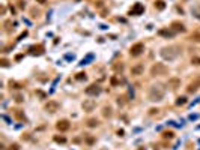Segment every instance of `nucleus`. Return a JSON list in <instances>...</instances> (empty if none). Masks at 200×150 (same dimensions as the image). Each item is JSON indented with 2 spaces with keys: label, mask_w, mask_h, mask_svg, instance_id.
Here are the masks:
<instances>
[{
  "label": "nucleus",
  "mask_w": 200,
  "mask_h": 150,
  "mask_svg": "<svg viewBox=\"0 0 200 150\" xmlns=\"http://www.w3.org/2000/svg\"><path fill=\"white\" fill-rule=\"evenodd\" d=\"M164 95H166V87H164V84L157 83V84L151 86L149 93H147V98H149V101H152V102H159V101H162Z\"/></svg>",
  "instance_id": "obj_1"
},
{
  "label": "nucleus",
  "mask_w": 200,
  "mask_h": 150,
  "mask_svg": "<svg viewBox=\"0 0 200 150\" xmlns=\"http://www.w3.org/2000/svg\"><path fill=\"white\" fill-rule=\"evenodd\" d=\"M159 54H161V57L164 59V60L172 62V60H174V59H176V57L181 54V48H179V47H176V45L162 47V48H161V51H159Z\"/></svg>",
  "instance_id": "obj_2"
},
{
  "label": "nucleus",
  "mask_w": 200,
  "mask_h": 150,
  "mask_svg": "<svg viewBox=\"0 0 200 150\" xmlns=\"http://www.w3.org/2000/svg\"><path fill=\"white\" fill-rule=\"evenodd\" d=\"M167 72H169V68L164 63H155L151 68V75H154V77H157V75H166Z\"/></svg>",
  "instance_id": "obj_3"
},
{
  "label": "nucleus",
  "mask_w": 200,
  "mask_h": 150,
  "mask_svg": "<svg viewBox=\"0 0 200 150\" xmlns=\"http://www.w3.org/2000/svg\"><path fill=\"white\" fill-rule=\"evenodd\" d=\"M143 51H144V45H143L142 42H137V44H134V45L131 47L130 54H131L132 57H139Z\"/></svg>",
  "instance_id": "obj_4"
},
{
  "label": "nucleus",
  "mask_w": 200,
  "mask_h": 150,
  "mask_svg": "<svg viewBox=\"0 0 200 150\" xmlns=\"http://www.w3.org/2000/svg\"><path fill=\"white\" fill-rule=\"evenodd\" d=\"M59 108H60V105H59V102H56V101H48V102L45 104V111H47V112H51V114L57 112Z\"/></svg>",
  "instance_id": "obj_5"
},
{
  "label": "nucleus",
  "mask_w": 200,
  "mask_h": 150,
  "mask_svg": "<svg viewBox=\"0 0 200 150\" xmlns=\"http://www.w3.org/2000/svg\"><path fill=\"white\" fill-rule=\"evenodd\" d=\"M101 87H99L98 84H90L89 87L86 89V95H89V96H98L99 93H101Z\"/></svg>",
  "instance_id": "obj_6"
},
{
  "label": "nucleus",
  "mask_w": 200,
  "mask_h": 150,
  "mask_svg": "<svg viewBox=\"0 0 200 150\" xmlns=\"http://www.w3.org/2000/svg\"><path fill=\"white\" fill-rule=\"evenodd\" d=\"M56 128H57V131H60V132H66V131L71 128V123H69L66 119L59 120V122L56 123Z\"/></svg>",
  "instance_id": "obj_7"
},
{
  "label": "nucleus",
  "mask_w": 200,
  "mask_h": 150,
  "mask_svg": "<svg viewBox=\"0 0 200 150\" xmlns=\"http://www.w3.org/2000/svg\"><path fill=\"white\" fill-rule=\"evenodd\" d=\"M81 107H83V110L84 111H93L95 110V107H96V102L93 101V99H84V102L81 104Z\"/></svg>",
  "instance_id": "obj_8"
},
{
  "label": "nucleus",
  "mask_w": 200,
  "mask_h": 150,
  "mask_svg": "<svg viewBox=\"0 0 200 150\" xmlns=\"http://www.w3.org/2000/svg\"><path fill=\"white\" fill-rule=\"evenodd\" d=\"M143 12H144V6L142 3H135L132 6V9L130 11V15H142Z\"/></svg>",
  "instance_id": "obj_9"
},
{
  "label": "nucleus",
  "mask_w": 200,
  "mask_h": 150,
  "mask_svg": "<svg viewBox=\"0 0 200 150\" xmlns=\"http://www.w3.org/2000/svg\"><path fill=\"white\" fill-rule=\"evenodd\" d=\"M170 29H172L174 33H184V32L186 30V29L184 27V24H182V23H179V21H173Z\"/></svg>",
  "instance_id": "obj_10"
},
{
  "label": "nucleus",
  "mask_w": 200,
  "mask_h": 150,
  "mask_svg": "<svg viewBox=\"0 0 200 150\" xmlns=\"http://www.w3.org/2000/svg\"><path fill=\"white\" fill-rule=\"evenodd\" d=\"M29 51L32 56H41V54H44V45H33V47H30Z\"/></svg>",
  "instance_id": "obj_11"
},
{
  "label": "nucleus",
  "mask_w": 200,
  "mask_h": 150,
  "mask_svg": "<svg viewBox=\"0 0 200 150\" xmlns=\"http://www.w3.org/2000/svg\"><path fill=\"white\" fill-rule=\"evenodd\" d=\"M143 71H144V66H143L142 63H137V65H134V66L131 68V74H132V75H142Z\"/></svg>",
  "instance_id": "obj_12"
},
{
  "label": "nucleus",
  "mask_w": 200,
  "mask_h": 150,
  "mask_svg": "<svg viewBox=\"0 0 200 150\" xmlns=\"http://www.w3.org/2000/svg\"><path fill=\"white\" fill-rule=\"evenodd\" d=\"M158 35H159V36H164V38H173V36H174V32H173L172 29H161V30L158 32Z\"/></svg>",
  "instance_id": "obj_13"
},
{
  "label": "nucleus",
  "mask_w": 200,
  "mask_h": 150,
  "mask_svg": "<svg viewBox=\"0 0 200 150\" xmlns=\"http://www.w3.org/2000/svg\"><path fill=\"white\" fill-rule=\"evenodd\" d=\"M181 86V80L179 78H170L169 80V87H172V89H178V87Z\"/></svg>",
  "instance_id": "obj_14"
},
{
  "label": "nucleus",
  "mask_w": 200,
  "mask_h": 150,
  "mask_svg": "<svg viewBox=\"0 0 200 150\" xmlns=\"http://www.w3.org/2000/svg\"><path fill=\"white\" fill-rule=\"evenodd\" d=\"M199 86H200V80H196L194 83H191V84L188 86V89H186V90H188L190 93H194V92L199 89Z\"/></svg>",
  "instance_id": "obj_15"
},
{
  "label": "nucleus",
  "mask_w": 200,
  "mask_h": 150,
  "mask_svg": "<svg viewBox=\"0 0 200 150\" xmlns=\"http://www.w3.org/2000/svg\"><path fill=\"white\" fill-rule=\"evenodd\" d=\"M154 6H155V9H158V11H164V9H166V3H164V0H155Z\"/></svg>",
  "instance_id": "obj_16"
},
{
  "label": "nucleus",
  "mask_w": 200,
  "mask_h": 150,
  "mask_svg": "<svg viewBox=\"0 0 200 150\" xmlns=\"http://www.w3.org/2000/svg\"><path fill=\"white\" fill-rule=\"evenodd\" d=\"M102 116H104L105 119H108V117L113 116V110H111V107H104V108H102Z\"/></svg>",
  "instance_id": "obj_17"
},
{
  "label": "nucleus",
  "mask_w": 200,
  "mask_h": 150,
  "mask_svg": "<svg viewBox=\"0 0 200 150\" xmlns=\"http://www.w3.org/2000/svg\"><path fill=\"white\" fill-rule=\"evenodd\" d=\"M191 14H193L197 20H200V5H194V6L191 8Z\"/></svg>",
  "instance_id": "obj_18"
},
{
  "label": "nucleus",
  "mask_w": 200,
  "mask_h": 150,
  "mask_svg": "<svg viewBox=\"0 0 200 150\" xmlns=\"http://www.w3.org/2000/svg\"><path fill=\"white\" fill-rule=\"evenodd\" d=\"M98 125H99V122L96 119H89V120H87V126H89V128H96Z\"/></svg>",
  "instance_id": "obj_19"
},
{
  "label": "nucleus",
  "mask_w": 200,
  "mask_h": 150,
  "mask_svg": "<svg viewBox=\"0 0 200 150\" xmlns=\"http://www.w3.org/2000/svg\"><path fill=\"white\" fill-rule=\"evenodd\" d=\"M185 104H186V98H185V96H179V98L176 99V105H178V107L185 105Z\"/></svg>",
  "instance_id": "obj_20"
},
{
  "label": "nucleus",
  "mask_w": 200,
  "mask_h": 150,
  "mask_svg": "<svg viewBox=\"0 0 200 150\" xmlns=\"http://www.w3.org/2000/svg\"><path fill=\"white\" fill-rule=\"evenodd\" d=\"M54 141H56V143H62V144H65V143H66V138H65V137L54 135Z\"/></svg>",
  "instance_id": "obj_21"
},
{
  "label": "nucleus",
  "mask_w": 200,
  "mask_h": 150,
  "mask_svg": "<svg viewBox=\"0 0 200 150\" xmlns=\"http://www.w3.org/2000/svg\"><path fill=\"white\" fill-rule=\"evenodd\" d=\"M11 26H12V21H11V20H6V21H5V30H6V32H11Z\"/></svg>",
  "instance_id": "obj_22"
},
{
  "label": "nucleus",
  "mask_w": 200,
  "mask_h": 150,
  "mask_svg": "<svg viewBox=\"0 0 200 150\" xmlns=\"http://www.w3.org/2000/svg\"><path fill=\"white\" fill-rule=\"evenodd\" d=\"M15 116L20 119V120H26V117L23 116V112H21V110H15Z\"/></svg>",
  "instance_id": "obj_23"
},
{
  "label": "nucleus",
  "mask_w": 200,
  "mask_h": 150,
  "mask_svg": "<svg viewBox=\"0 0 200 150\" xmlns=\"http://www.w3.org/2000/svg\"><path fill=\"white\" fill-rule=\"evenodd\" d=\"M191 41L200 42V33H193V35H191Z\"/></svg>",
  "instance_id": "obj_24"
},
{
  "label": "nucleus",
  "mask_w": 200,
  "mask_h": 150,
  "mask_svg": "<svg viewBox=\"0 0 200 150\" xmlns=\"http://www.w3.org/2000/svg\"><path fill=\"white\" fill-rule=\"evenodd\" d=\"M6 150H20V144H17V143H14V144H11Z\"/></svg>",
  "instance_id": "obj_25"
},
{
  "label": "nucleus",
  "mask_w": 200,
  "mask_h": 150,
  "mask_svg": "<svg viewBox=\"0 0 200 150\" xmlns=\"http://www.w3.org/2000/svg\"><path fill=\"white\" fill-rule=\"evenodd\" d=\"M75 78H77L78 81H81V80H86V74H84V72H80V74H77V75H75Z\"/></svg>",
  "instance_id": "obj_26"
},
{
  "label": "nucleus",
  "mask_w": 200,
  "mask_h": 150,
  "mask_svg": "<svg viewBox=\"0 0 200 150\" xmlns=\"http://www.w3.org/2000/svg\"><path fill=\"white\" fill-rule=\"evenodd\" d=\"M113 68H115V71H117V72H119V71H123V63H116Z\"/></svg>",
  "instance_id": "obj_27"
},
{
  "label": "nucleus",
  "mask_w": 200,
  "mask_h": 150,
  "mask_svg": "<svg viewBox=\"0 0 200 150\" xmlns=\"http://www.w3.org/2000/svg\"><path fill=\"white\" fill-rule=\"evenodd\" d=\"M191 63L193 65H200V57H193L191 59Z\"/></svg>",
  "instance_id": "obj_28"
},
{
  "label": "nucleus",
  "mask_w": 200,
  "mask_h": 150,
  "mask_svg": "<svg viewBox=\"0 0 200 150\" xmlns=\"http://www.w3.org/2000/svg\"><path fill=\"white\" fill-rule=\"evenodd\" d=\"M0 65H2L3 68H6V66H9V62L6 59H2V60H0Z\"/></svg>",
  "instance_id": "obj_29"
},
{
  "label": "nucleus",
  "mask_w": 200,
  "mask_h": 150,
  "mask_svg": "<svg viewBox=\"0 0 200 150\" xmlns=\"http://www.w3.org/2000/svg\"><path fill=\"white\" fill-rule=\"evenodd\" d=\"M162 137H164V138H173V132H164V134H162Z\"/></svg>",
  "instance_id": "obj_30"
},
{
  "label": "nucleus",
  "mask_w": 200,
  "mask_h": 150,
  "mask_svg": "<svg viewBox=\"0 0 200 150\" xmlns=\"http://www.w3.org/2000/svg\"><path fill=\"white\" fill-rule=\"evenodd\" d=\"M158 111H159V110H157V108H151V110H149V114H152V116H154V114H157Z\"/></svg>",
  "instance_id": "obj_31"
},
{
  "label": "nucleus",
  "mask_w": 200,
  "mask_h": 150,
  "mask_svg": "<svg viewBox=\"0 0 200 150\" xmlns=\"http://www.w3.org/2000/svg\"><path fill=\"white\" fill-rule=\"evenodd\" d=\"M15 101H17V102H23V96H20V95L15 96Z\"/></svg>",
  "instance_id": "obj_32"
},
{
  "label": "nucleus",
  "mask_w": 200,
  "mask_h": 150,
  "mask_svg": "<svg viewBox=\"0 0 200 150\" xmlns=\"http://www.w3.org/2000/svg\"><path fill=\"white\" fill-rule=\"evenodd\" d=\"M18 3H20V8H24V6H26V3H24V2H23V0H20V2H18Z\"/></svg>",
  "instance_id": "obj_33"
},
{
  "label": "nucleus",
  "mask_w": 200,
  "mask_h": 150,
  "mask_svg": "<svg viewBox=\"0 0 200 150\" xmlns=\"http://www.w3.org/2000/svg\"><path fill=\"white\" fill-rule=\"evenodd\" d=\"M87 143H90V144L93 143V138H92V137H87Z\"/></svg>",
  "instance_id": "obj_34"
},
{
  "label": "nucleus",
  "mask_w": 200,
  "mask_h": 150,
  "mask_svg": "<svg viewBox=\"0 0 200 150\" xmlns=\"http://www.w3.org/2000/svg\"><path fill=\"white\" fill-rule=\"evenodd\" d=\"M36 2H39V3H45L47 0H36Z\"/></svg>",
  "instance_id": "obj_35"
}]
</instances>
